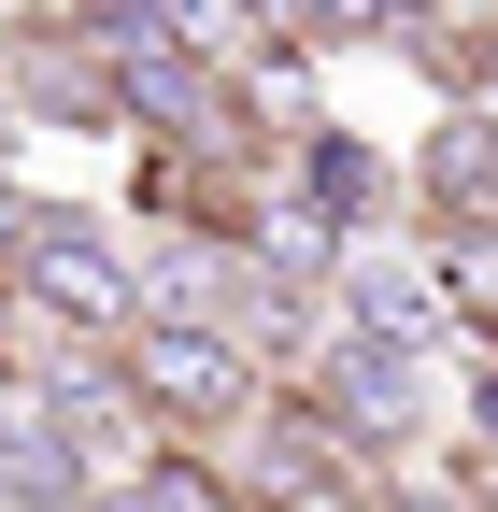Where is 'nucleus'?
Masks as SVG:
<instances>
[{
  "label": "nucleus",
  "instance_id": "423d86ee",
  "mask_svg": "<svg viewBox=\"0 0 498 512\" xmlns=\"http://www.w3.org/2000/svg\"><path fill=\"white\" fill-rule=\"evenodd\" d=\"M299 200H314L342 242H370V228H399V157L385 143H356V128H299Z\"/></svg>",
  "mask_w": 498,
  "mask_h": 512
},
{
  "label": "nucleus",
  "instance_id": "f03ea898",
  "mask_svg": "<svg viewBox=\"0 0 498 512\" xmlns=\"http://www.w3.org/2000/svg\"><path fill=\"white\" fill-rule=\"evenodd\" d=\"M114 384H129V413L143 427H257V370H242L214 328H143L114 342Z\"/></svg>",
  "mask_w": 498,
  "mask_h": 512
},
{
  "label": "nucleus",
  "instance_id": "9d476101",
  "mask_svg": "<svg viewBox=\"0 0 498 512\" xmlns=\"http://www.w3.org/2000/svg\"><path fill=\"white\" fill-rule=\"evenodd\" d=\"M86 512H143V498H129V484H114V498H86Z\"/></svg>",
  "mask_w": 498,
  "mask_h": 512
},
{
  "label": "nucleus",
  "instance_id": "20e7f679",
  "mask_svg": "<svg viewBox=\"0 0 498 512\" xmlns=\"http://www.w3.org/2000/svg\"><path fill=\"white\" fill-rule=\"evenodd\" d=\"M399 185H427V214H442L456 242H498V114H484V100H456V114L399 157Z\"/></svg>",
  "mask_w": 498,
  "mask_h": 512
},
{
  "label": "nucleus",
  "instance_id": "1a4fd4ad",
  "mask_svg": "<svg viewBox=\"0 0 498 512\" xmlns=\"http://www.w3.org/2000/svg\"><path fill=\"white\" fill-rule=\"evenodd\" d=\"M15 413H29V384H15V356H0V427H15Z\"/></svg>",
  "mask_w": 498,
  "mask_h": 512
},
{
  "label": "nucleus",
  "instance_id": "7ed1b4c3",
  "mask_svg": "<svg viewBox=\"0 0 498 512\" xmlns=\"http://www.w3.org/2000/svg\"><path fill=\"white\" fill-rule=\"evenodd\" d=\"M299 413L328 427V456H356V441L385 456V441L427 427V356H413V342H356V328H328V342H314V399H299Z\"/></svg>",
  "mask_w": 498,
  "mask_h": 512
},
{
  "label": "nucleus",
  "instance_id": "6e6552de",
  "mask_svg": "<svg viewBox=\"0 0 498 512\" xmlns=\"http://www.w3.org/2000/svg\"><path fill=\"white\" fill-rule=\"evenodd\" d=\"M370 498H385V512H470V470H385Z\"/></svg>",
  "mask_w": 498,
  "mask_h": 512
},
{
  "label": "nucleus",
  "instance_id": "f257e3e1",
  "mask_svg": "<svg viewBox=\"0 0 498 512\" xmlns=\"http://www.w3.org/2000/svg\"><path fill=\"white\" fill-rule=\"evenodd\" d=\"M0 299H29L43 328L86 342V356H114V342L143 328V271H129V256H114L86 214H43V228L15 242V271H0Z\"/></svg>",
  "mask_w": 498,
  "mask_h": 512
},
{
  "label": "nucleus",
  "instance_id": "9b49d317",
  "mask_svg": "<svg viewBox=\"0 0 498 512\" xmlns=\"http://www.w3.org/2000/svg\"><path fill=\"white\" fill-rule=\"evenodd\" d=\"M470 512H498V484H470Z\"/></svg>",
  "mask_w": 498,
  "mask_h": 512
},
{
  "label": "nucleus",
  "instance_id": "39448f33",
  "mask_svg": "<svg viewBox=\"0 0 498 512\" xmlns=\"http://www.w3.org/2000/svg\"><path fill=\"white\" fill-rule=\"evenodd\" d=\"M328 285H342V328H356V342H413V356H427V328H456V313H442V256H399V242L370 256V242H356Z\"/></svg>",
  "mask_w": 498,
  "mask_h": 512
},
{
  "label": "nucleus",
  "instance_id": "0eeeda50",
  "mask_svg": "<svg viewBox=\"0 0 498 512\" xmlns=\"http://www.w3.org/2000/svg\"><path fill=\"white\" fill-rule=\"evenodd\" d=\"M129 498H143V512H242V484L200 456V441H157V456L129 470Z\"/></svg>",
  "mask_w": 498,
  "mask_h": 512
}]
</instances>
